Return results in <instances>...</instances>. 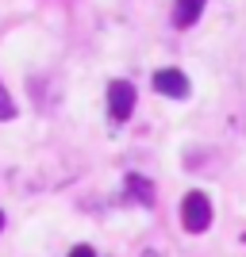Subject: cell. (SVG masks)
I'll return each mask as SVG.
<instances>
[{"mask_svg":"<svg viewBox=\"0 0 246 257\" xmlns=\"http://www.w3.org/2000/svg\"><path fill=\"white\" fill-rule=\"evenodd\" d=\"M0 226H4V211H0Z\"/></svg>","mask_w":246,"mask_h":257,"instance_id":"ba28073f","label":"cell"},{"mask_svg":"<svg viewBox=\"0 0 246 257\" xmlns=\"http://www.w3.org/2000/svg\"><path fill=\"white\" fill-rule=\"evenodd\" d=\"M135 111V85L131 81H108V115L112 123H127Z\"/></svg>","mask_w":246,"mask_h":257,"instance_id":"7a4b0ae2","label":"cell"},{"mask_svg":"<svg viewBox=\"0 0 246 257\" xmlns=\"http://www.w3.org/2000/svg\"><path fill=\"white\" fill-rule=\"evenodd\" d=\"M204 12V0H173V23L177 27H193Z\"/></svg>","mask_w":246,"mask_h":257,"instance_id":"277c9868","label":"cell"},{"mask_svg":"<svg viewBox=\"0 0 246 257\" xmlns=\"http://www.w3.org/2000/svg\"><path fill=\"white\" fill-rule=\"evenodd\" d=\"M181 226L189 234H204V230L212 226V200H208V192L193 188V192L181 200Z\"/></svg>","mask_w":246,"mask_h":257,"instance_id":"6da1fadb","label":"cell"},{"mask_svg":"<svg viewBox=\"0 0 246 257\" xmlns=\"http://www.w3.org/2000/svg\"><path fill=\"white\" fill-rule=\"evenodd\" d=\"M154 92L173 96V100H185L189 96V77H185L181 69H158V73H154Z\"/></svg>","mask_w":246,"mask_h":257,"instance_id":"3957f363","label":"cell"},{"mask_svg":"<svg viewBox=\"0 0 246 257\" xmlns=\"http://www.w3.org/2000/svg\"><path fill=\"white\" fill-rule=\"evenodd\" d=\"M12 115H16V100L8 96V88L0 85V119H12Z\"/></svg>","mask_w":246,"mask_h":257,"instance_id":"8992f818","label":"cell"},{"mask_svg":"<svg viewBox=\"0 0 246 257\" xmlns=\"http://www.w3.org/2000/svg\"><path fill=\"white\" fill-rule=\"evenodd\" d=\"M69 257H97V253H93V246H73Z\"/></svg>","mask_w":246,"mask_h":257,"instance_id":"52a82bcc","label":"cell"},{"mask_svg":"<svg viewBox=\"0 0 246 257\" xmlns=\"http://www.w3.org/2000/svg\"><path fill=\"white\" fill-rule=\"evenodd\" d=\"M127 192H131V196H139L142 204H150V200H154V192H150V181H146V177H135V173L127 177Z\"/></svg>","mask_w":246,"mask_h":257,"instance_id":"5b68a950","label":"cell"},{"mask_svg":"<svg viewBox=\"0 0 246 257\" xmlns=\"http://www.w3.org/2000/svg\"><path fill=\"white\" fill-rule=\"evenodd\" d=\"M146 257H154V253H146Z\"/></svg>","mask_w":246,"mask_h":257,"instance_id":"9c48e42d","label":"cell"}]
</instances>
